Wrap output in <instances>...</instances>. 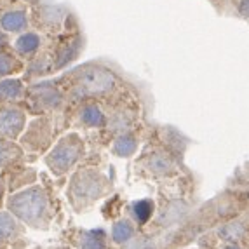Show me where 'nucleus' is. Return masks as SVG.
<instances>
[{
    "mask_svg": "<svg viewBox=\"0 0 249 249\" xmlns=\"http://www.w3.org/2000/svg\"><path fill=\"white\" fill-rule=\"evenodd\" d=\"M131 235H133V229H131V225H129L127 221H119V223L113 227V239H115L117 242L127 241Z\"/></svg>",
    "mask_w": 249,
    "mask_h": 249,
    "instance_id": "obj_9",
    "label": "nucleus"
},
{
    "mask_svg": "<svg viewBox=\"0 0 249 249\" xmlns=\"http://www.w3.org/2000/svg\"><path fill=\"white\" fill-rule=\"evenodd\" d=\"M113 86V77L107 70L92 68L80 77L79 88L82 92H103Z\"/></svg>",
    "mask_w": 249,
    "mask_h": 249,
    "instance_id": "obj_2",
    "label": "nucleus"
},
{
    "mask_svg": "<svg viewBox=\"0 0 249 249\" xmlns=\"http://www.w3.org/2000/svg\"><path fill=\"white\" fill-rule=\"evenodd\" d=\"M229 249H239V248H229Z\"/></svg>",
    "mask_w": 249,
    "mask_h": 249,
    "instance_id": "obj_17",
    "label": "nucleus"
},
{
    "mask_svg": "<svg viewBox=\"0 0 249 249\" xmlns=\"http://www.w3.org/2000/svg\"><path fill=\"white\" fill-rule=\"evenodd\" d=\"M136 148V143H134L133 138H121L119 142L115 143V152L119 155H131Z\"/></svg>",
    "mask_w": 249,
    "mask_h": 249,
    "instance_id": "obj_11",
    "label": "nucleus"
},
{
    "mask_svg": "<svg viewBox=\"0 0 249 249\" xmlns=\"http://www.w3.org/2000/svg\"><path fill=\"white\" fill-rule=\"evenodd\" d=\"M9 209L26 223H37L47 211V199L40 188H30L9 200Z\"/></svg>",
    "mask_w": 249,
    "mask_h": 249,
    "instance_id": "obj_1",
    "label": "nucleus"
},
{
    "mask_svg": "<svg viewBox=\"0 0 249 249\" xmlns=\"http://www.w3.org/2000/svg\"><path fill=\"white\" fill-rule=\"evenodd\" d=\"M82 121L89 125H98L103 121V115H101V112L96 107H88L82 112Z\"/></svg>",
    "mask_w": 249,
    "mask_h": 249,
    "instance_id": "obj_10",
    "label": "nucleus"
},
{
    "mask_svg": "<svg viewBox=\"0 0 249 249\" xmlns=\"http://www.w3.org/2000/svg\"><path fill=\"white\" fill-rule=\"evenodd\" d=\"M16 230V223H14L13 216L9 213H0V241H5L13 235Z\"/></svg>",
    "mask_w": 249,
    "mask_h": 249,
    "instance_id": "obj_6",
    "label": "nucleus"
},
{
    "mask_svg": "<svg viewBox=\"0 0 249 249\" xmlns=\"http://www.w3.org/2000/svg\"><path fill=\"white\" fill-rule=\"evenodd\" d=\"M23 115L18 110H0V136L13 138L23 127Z\"/></svg>",
    "mask_w": 249,
    "mask_h": 249,
    "instance_id": "obj_4",
    "label": "nucleus"
},
{
    "mask_svg": "<svg viewBox=\"0 0 249 249\" xmlns=\"http://www.w3.org/2000/svg\"><path fill=\"white\" fill-rule=\"evenodd\" d=\"M37 46H38V37H37V35H34V34L23 35V37L16 42V49L19 51V53H23V54L32 53L34 49H37Z\"/></svg>",
    "mask_w": 249,
    "mask_h": 249,
    "instance_id": "obj_8",
    "label": "nucleus"
},
{
    "mask_svg": "<svg viewBox=\"0 0 249 249\" xmlns=\"http://www.w3.org/2000/svg\"><path fill=\"white\" fill-rule=\"evenodd\" d=\"M134 213H136L140 221H146L152 214V204L148 200H142V202L134 204Z\"/></svg>",
    "mask_w": 249,
    "mask_h": 249,
    "instance_id": "obj_13",
    "label": "nucleus"
},
{
    "mask_svg": "<svg viewBox=\"0 0 249 249\" xmlns=\"http://www.w3.org/2000/svg\"><path fill=\"white\" fill-rule=\"evenodd\" d=\"M13 70V61L7 56H0V75H5Z\"/></svg>",
    "mask_w": 249,
    "mask_h": 249,
    "instance_id": "obj_15",
    "label": "nucleus"
},
{
    "mask_svg": "<svg viewBox=\"0 0 249 249\" xmlns=\"http://www.w3.org/2000/svg\"><path fill=\"white\" fill-rule=\"evenodd\" d=\"M80 249H105V244L101 239L96 237V232H91L82 239Z\"/></svg>",
    "mask_w": 249,
    "mask_h": 249,
    "instance_id": "obj_12",
    "label": "nucleus"
},
{
    "mask_svg": "<svg viewBox=\"0 0 249 249\" xmlns=\"http://www.w3.org/2000/svg\"><path fill=\"white\" fill-rule=\"evenodd\" d=\"M26 25V18L23 13H7L2 18V26L9 32H14V30H21Z\"/></svg>",
    "mask_w": 249,
    "mask_h": 249,
    "instance_id": "obj_5",
    "label": "nucleus"
},
{
    "mask_svg": "<svg viewBox=\"0 0 249 249\" xmlns=\"http://www.w3.org/2000/svg\"><path fill=\"white\" fill-rule=\"evenodd\" d=\"M80 148L77 145L71 143H61L53 150V154L49 157L51 167H54L56 171H65L67 167H70L77 159H79Z\"/></svg>",
    "mask_w": 249,
    "mask_h": 249,
    "instance_id": "obj_3",
    "label": "nucleus"
},
{
    "mask_svg": "<svg viewBox=\"0 0 249 249\" xmlns=\"http://www.w3.org/2000/svg\"><path fill=\"white\" fill-rule=\"evenodd\" d=\"M21 94V84L18 80H5L0 82V96H4L7 100H14Z\"/></svg>",
    "mask_w": 249,
    "mask_h": 249,
    "instance_id": "obj_7",
    "label": "nucleus"
},
{
    "mask_svg": "<svg viewBox=\"0 0 249 249\" xmlns=\"http://www.w3.org/2000/svg\"><path fill=\"white\" fill-rule=\"evenodd\" d=\"M241 13L244 14V16H249V0H242V4H241Z\"/></svg>",
    "mask_w": 249,
    "mask_h": 249,
    "instance_id": "obj_16",
    "label": "nucleus"
},
{
    "mask_svg": "<svg viewBox=\"0 0 249 249\" xmlns=\"http://www.w3.org/2000/svg\"><path fill=\"white\" fill-rule=\"evenodd\" d=\"M13 154H14V148L7 143H0V166H4L7 164L11 159H13Z\"/></svg>",
    "mask_w": 249,
    "mask_h": 249,
    "instance_id": "obj_14",
    "label": "nucleus"
}]
</instances>
